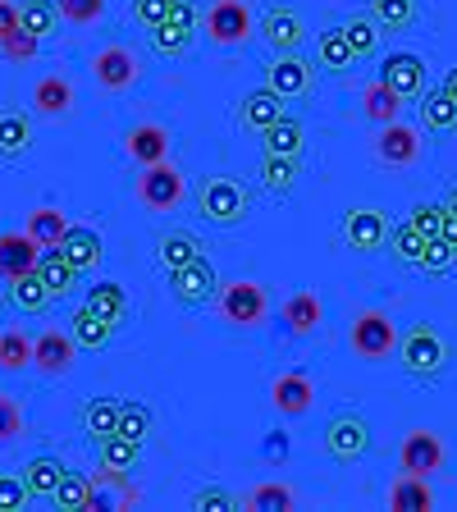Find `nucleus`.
Segmentation results:
<instances>
[{
  "label": "nucleus",
  "mask_w": 457,
  "mask_h": 512,
  "mask_svg": "<svg viewBox=\"0 0 457 512\" xmlns=\"http://www.w3.org/2000/svg\"><path fill=\"white\" fill-rule=\"evenodd\" d=\"M197 206H202V215L211 224L229 229V224H243L247 215H252V192H247L238 179H229V174H215V179L202 183V197H197Z\"/></svg>",
  "instance_id": "nucleus-1"
},
{
  "label": "nucleus",
  "mask_w": 457,
  "mask_h": 512,
  "mask_svg": "<svg viewBox=\"0 0 457 512\" xmlns=\"http://www.w3.org/2000/svg\"><path fill=\"white\" fill-rule=\"evenodd\" d=\"M398 357H403V371L412 380H439L444 375V339L435 334V325H416L403 343H398Z\"/></svg>",
  "instance_id": "nucleus-2"
},
{
  "label": "nucleus",
  "mask_w": 457,
  "mask_h": 512,
  "mask_svg": "<svg viewBox=\"0 0 457 512\" xmlns=\"http://www.w3.org/2000/svg\"><path fill=\"white\" fill-rule=\"evenodd\" d=\"M270 311V298L266 288L252 284V279H238V284H220V316L229 320V325H238V330H252V325H261Z\"/></svg>",
  "instance_id": "nucleus-3"
},
{
  "label": "nucleus",
  "mask_w": 457,
  "mask_h": 512,
  "mask_svg": "<svg viewBox=\"0 0 457 512\" xmlns=\"http://www.w3.org/2000/svg\"><path fill=\"white\" fill-rule=\"evenodd\" d=\"M183 197H188V179L174 170L170 160L142 165V179H138V202L142 206H151V211H174Z\"/></svg>",
  "instance_id": "nucleus-4"
},
{
  "label": "nucleus",
  "mask_w": 457,
  "mask_h": 512,
  "mask_svg": "<svg viewBox=\"0 0 457 512\" xmlns=\"http://www.w3.org/2000/svg\"><path fill=\"white\" fill-rule=\"evenodd\" d=\"M352 352L366 357V362H384V357H394L398 352L394 320L384 316V311H362V316L352 320Z\"/></svg>",
  "instance_id": "nucleus-5"
},
{
  "label": "nucleus",
  "mask_w": 457,
  "mask_h": 512,
  "mask_svg": "<svg viewBox=\"0 0 457 512\" xmlns=\"http://www.w3.org/2000/svg\"><path fill=\"white\" fill-rule=\"evenodd\" d=\"M252 32H256V23H252L247 0H211V10H206V37H211L215 46H243Z\"/></svg>",
  "instance_id": "nucleus-6"
},
{
  "label": "nucleus",
  "mask_w": 457,
  "mask_h": 512,
  "mask_svg": "<svg viewBox=\"0 0 457 512\" xmlns=\"http://www.w3.org/2000/svg\"><path fill=\"white\" fill-rule=\"evenodd\" d=\"M170 293L183 302V307H202V302L220 298V275H215V266L206 256H197L188 266L170 270Z\"/></svg>",
  "instance_id": "nucleus-7"
},
{
  "label": "nucleus",
  "mask_w": 457,
  "mask_h": 512,
  "mask_svg": "<svg viewBox=\"0 0 457 512\" xmlns=\"http://www.w3.org/2000/svg\"><path fill=\"white\" fill-rule=\"evenodd\" d=\"M366 448H371V426H366L362 416H334L330 426H325V453L334 462H362Z\"/></svg>",
  "instance_id": "nucleus-8"
},
{
  "label": "nucleus",
  "mask_w": 457,
  "mask_h": 512,
  "mask_svg": "<svg viewBox=\"0 0 457 512\" xmlns=\"http://www.w3.org/2000/svg\"><path fill=\"white\" fill-rule=\"evenodd\" d=\"M339 234H343V243H348L352 252H380L384 238H389V215L371 211V206H357V211L343 215Z\"/></svg>",
  "instance_id": "nucleus-9"
},
{
  "label": "nucleus",
  "mask_w": 457,
  "mask_h": 512,
  "mask_svg": "<svg viewBox=\"0 0 457 512\" xmlns=\"http://www.w3.org/2000/svg\"><path fill=\"white\" fill-rule=\"evenodd\" d=\"M398 467H403L407 476L430 480L444 467V439H439L435 430H412V435L403 439V448H398Z\"/></svg>",
  "instance_id": "nucleus-10"
},
{
  "label": "nucleus",
  "mask_w": 457,
  "mask_h": 512,
  "mask_svg": "<svg viewBox=\"0 0 457 512\" xmlns=\"http://www.w3.org/2000/svg\"><path fill=\"white\" fill-rule=\"evenodd\" d=\"M375 156H380V165H394V170H407V165H416L421 160V133L407 124H380V138H375Z\"/></svg>",
  "instance_id": "nucleus-11"
},
{
  "label": "nucleus",
  "mask_w": 457,
  "mask_h": 512,
  "mask_svg": "<svg viewBox=\"0 0 457 512\" xmlns=\"http://www.w3.org/2000/svg\"><path fill=\"white\" fill-rule=\"evenodd\" d=\"M92 78L106 92H128V87L138 83V55L128 51V46H106L92 60Z\"/></svg>",
  "instance_id": "nucleus-12"
},
{
  "label": "nucleus",
  "mask_w": 457,
  "mask_h": 512,
  "mask_svg": "<svg viewBox=\"0 0 457 512\" xmlns=\"http://www.w3.org/2000/svg\"><path fill=\"white\" fill-rule=\"evenodd\" d=\"M74 357H78V339L74 334H60V330H46L32 339V366L42 375H69L74 371Z\"/></svg>",
  "instance_id": "nucleus-13"
},
{
  "label": "nucleus",
  "mask_w": 457,
  "mask_h": 512,
  "mask_svg": "<svg viewBox=\"0 0 457 512\" xmlns=\"http://www.w3.org/2000/svg\"><path fill=\"white\" fill-rule=\"evenodd\" d=\"M380 78L394 87L403 101H407V96H421V92H426V60H421V55H412V51H394V55H384Z\"/></svg>",
  "instance_id": "nucleus-14"
},
{
  "label": "nucleus",
  "mask_w": 457,
  "mask_h": 512,
  "mask_svg": "<svg viewBox=\"0 0 457 512\" xmlns=\"http://www.w3.org/2000/svg\"><path fill=\"white\" fill-rule=\"evenodd\" d=\"M37 261H42V243L23 229V234H0V275L5 279H19L28 275V270H37Z\"/></svg>",
  "instance_id": "nucleus-15"
},
{
  "label": "nucleus",
  "mask_w": 457,
  "mask_h": 512,
  "mask_svg": "<svg viewBox=\"0 0 457 512\" xmlns=\"http://www.w3.org/2000/svg\"><path fill=\"white\" fill-rule=\"evenodd\" d=\"M124 151L138 160V165H160V160H170V128L133 124L124 133Z\"/></svg>",
  "instance_id": "nucleus-16"
},
{
  "label": "nucleus",
  "mask_w": 457,
  "mask_h": 512,
  "mask_svg": "<svg viewBox=\"0 0 457 512\" xmlns=\"http://www.w3.org/2000/svg\"><path fill=\"white\" fill-rule=\"evenodd\" d=\"M270 398H275V412L284 416H307L311 403H316V384L307 380L302 371H288L270 384Z\"/></svg>",
  "instance_id": "nucleus-17"
},
{
  "label": "nucleus",
  "mask_w": 457,
  "mask_h": 512,
  "mask_svg": "<svg viewBox=\"0 0 457 512\" xmlns=\"http://www.w3.org/2000/svg\"><path fill=\"white\" fill-rule=\"evenodd\" d=\"M261 37L270 42V51H293V46H302V37H307L302 14L288 10V5H275V10L261 19Z\"/></svg>",
  "instance_id": "nucleus-18"
},
{
  "label": "nucleus",
  "mask_w": 457,
  "mask_h": 512,
  "mask_svg": "<svg viewBox=\"0 0 457 512\" xmlns=\"http://www.w3.org/2000/svg\"><path fill=\"white\" fill-rule=\"evenodd\" d=\"M60 252L69 256V266H74L78 275H87V270L101 266V234H96L92 224H69Z\"/></svg>",
  "instance_id": "nucleus-19"
},
{
  "label": "nucleus",
  "mask_w": 457,
  "mask_h": 512,
  "mask_svg": "<svg viewBox=\"0 0 457 512\" xmlns=\"http://www.w3.org/2000/svg\"><path fill=\"white\" fill-rule=\"evenodd\" d=\"M238 119H243L247 128H256V133H266L275 119H284V96H279L275 87H256V92L243 96V106H238Z\"/></svg>",
  "instance_id": "nucleus-20"
},
{
  "label": "nucleus",
  "mask_w": 457,
  "mask_h": 512,
  "mask_svg": "<svg viewBox=\"0 0 457 512\" xmlns=\"http://www.w3.org/2000/svg\"><path fill=\"white\" fill-rule=\"evenodd\" d=\"M266 87H275L279 96H307L311 92V64L298 60V55H284V60H275L266 69Z\"/></svg>",
  "instance_id": "nucleus-21"
},
{
  "label": "nucleus",
  "mask_w": 457,
  "mask_h": 512,
  "mask_svg": "<svg viewBox=\"0 0 457 512\" xmlns=\"http://www.w3.org/2000/svg\"><path fill=\"white\" fill-rule=\"evenodd\" d=\"M37 275H42V284L51 288V298H69L78 284V270L69 266V256L60 252V247H42V261H37Z\"/></svg>",
  "instance_id": "nucleus-22"
},
{
  "label": "nucleus",
  "mask_w": 457,
  "mask_h": 512,
  "mask_svg": "<svg viewBox=\"0 0 457 512\" xmlns=\"http://www.w3.org/2000/svg\"><path fill=\"white\" fill-rule=\"evenodd\" d=\"M32 106H37V115H69L74 110V83L60 74H46L37 78V87H32Z\"/></svg>",
  "instance_id": "nucleus-23"
},
{
  "label": "nucleus",
  "mask_w": 457,
  "mask_h": 512,
  "mask_svg": "<svg viewBox=\"0 0 457 512\" xmlns=\"http://www.w3.org/2000/svg\"><path fill=\"white\" fill-rule=\"evenodd\" d=\"M320 320H325V307H320V298L311 293V288H302V293H293V298L284 302V325L298 339H307V334L320 330Z\"/></svg>",
  "instance_id": "nucleus-24"
},
{
  "label": "nucleus",
  "mask_w": 457,
  "mask_h": 512,
  "mask_svg": "<svg viewBox=\"0 0 457 512\" xmlns=\"http://www.w3.org/2000/svg\"><path fill=\"white\" fill-rule=\"evenodd\" d=\"M32 147V119L23 110H0V160H23Z\"/></svg>",
  "instance_id": "nucleus-25"
},
{
  "label": "nucleus",
  "mask_w": 457,
  "mask_h": 512,
  "mask_svg": "<svg viewBox=\"0 0 457 512\" xmlns=\"http://www.w3.org/2000/svg\"><path fill=\"white\" fill-rule=\"evenodd\" d=\"M202 256V243L188 234V229H165V234L156 238V261L165 270H179L188 266V261H197Z\"/></svg>",
  "instance_id": "nucleus-26"
},
{
  "label": "nucleus",
  "mask_w": 457,
  "mask_h": 512,
  "mask_svg": "<svg viewBox=\"0 0 457 512\" xmlns=\"http://www.w3.org/2000/svg\"><path fill=\"white\" fill-rule=\"evenodd\" d=\"M69 325H74V330H69V334H74V339H78V348H92V352H96V348H106V343L115 339V330H119L115 320L96 316V311L87 307V302L74 311V320H69Z\"/></svg>",
  "instance_id": "nucleus-27"
},
{
  "label": "nucleus",
  "mask_w": 457,
  "mask_h": 512,
  "mask_svg": "<svg viewBox=\"0 0 457 512\" xmlns=\"http://www.w3.org/2000/svg\"><path fill=\"white\" fill-rule=\"evenodd\" d=\"M389 508L394 512H430L435 508V494H430L426 476H407L394 480V490H389Z\"/></svg>",
  "instance_id": "nucleus-28"
},
{
  "label": "nucleus",
  "mask_w": 457,
  "mask_h": 512,
  "mask_svg": "<svg viewBox=\"0 0 457 512\" xmlns=\"http://www.w3.org/2000/svg\"><path fill=\"white\" fill-rule=\"evenodd\" d=\"M316 55H320V64H325V69H334V74H348L352 64L362 60V55L352 51V42H348V32H343V28H325V32H320Z\"/></svg>",
  "instance_id": "nucleus-29"
},
{
  "label": "nucleus",
  "mask_w": 457,
  "mask_h": 512,
  "mask_svg": "<svg viewBox=\"0 0 457 512\" xmlns=\"http://www.w3.org/2000/svg\"><path fill=\"white\" fill-rule=\"evenodd\" d=\"M398 110H403V96L384 83V78H375V83L362 92V115L371 119V124H394Z\"/></svg>",
  "instance_id": "nucleus-30"
},
{
  "label": "nucleus",
  "mask_w": 457,
  "mask_h": 512,
  "mask_svg": "<svg viewBox=\"0 0 457 512\" xmlns=\"http://www.w3.org/2000/svg\"><path fill=\"white\" fill-rule=\"evenodd\" d=\"M28 234L42 247H60L69 234V215L60 206H37V211H28Z\"/></svg>",
  "instance_id": "nucleus-31"
},
{
  "label": "nucleus",
  "mask_w": 457,
  "mask_h": 512,
  "mask_svg": "<svg viewBox=\"0 0 457 512\" xmlns=\"http://www.w3.org/2000/svg\"><path fill=\"white\" fill-rule=\"evenodd\" d=\"M87 307L96 311V316H106V320H124L128 316V288L115 284V279H101V284L87 288Z\"/></svg>",
  "instance_id": "nucleus-32"
},
{
  "label": "nucleus",
  "mask_w": 457,
  "mask_h": 512,
  "mask_svg": "<svg viewBox=\"0 0 457 512\" xmlns=\"http://www.w3.org/2000/svg\"><path fill=\"white\" fill-rule=\"evenodd\" d=\"M119 407H124V398H92V403L83 407V430L96 439V444L119 430Z\"/></svg>",
  "instance_id": "nucleus-33"
},
{
  "label": "nucleus",
  "mask_w": 457,
  "mask_h": 512,
  "mask_svg": "<svg viewBox=\"0 0 457 512\" xmlns=\"http://www.w3.org/2000/svg\"><path fill=\"white\" fill-rule=\"evenodd\" d=\"M46 302H51V288L42 284V275L37 270H28V275L10 279V307L28 311V316H37V311H46Z\"/></svg>",
  "instance_id": "nucleus-34"
},
{
  "label": "nucleus",
  "mask_w": 457,
  "mask_h": 512,
  "mask_svg": "<svg viewBox=\"0 0 457 512\" xmlns=\"http://www.w3.org/2000/svg\"><path fill=\"white\" fill-rule=\"evenodd\" d=\"M266 138V151L270 156H302V142H307V133H302V124L298 119H275V124L261 133Z\"/></svg>",
  "instance_id": "nucleus-35"
},
{
  "label": "nucleus",
  "mask_w": 457,
  "mask_h": 512,
  "mask_svg": "<svg viewBox=\"0 0 457 512\" xmlns=\"http://www.w3.org/2000/svg\"><path fill=\"white\" fill-rule=\"evenodd\" d=\"M55 508L64 512H87V503H92V476H83V471H64V480L55 485Z\"/></svg>",
  "instance_id": "nucleus-36"
},
{
  "label": "nucleus",
  "mask_w": 457,
  "mask_h": 512,
  "mask_svg": "<svg viewBox=\"0 0 457 512\" xmlns=\"http://www.w3.org/2000/svg\"><path fill=\"white\" fill-rule=\"evenodd\" d=\"M64 471H69V467H64L60 458H46V453H42V458H32L28 467H23V480H28V490H32V494H42V499H51L55 485L64 480Z\"/></svg>",
  "instance_id": "nucleus-37"
},
{
  "label": "nucleus",
  "mask_w": 457,
  "mask_h": 512,
  "mask_svg": "<svg viewBox=\"0 0 457 512\" xmlns=\"http://www.w3.org/2000/svg\"><path fill=\"white\" fill-rule=\"evenodd\" d=\"M261 183H266L270 192H293V183H298V156H270L266 151V160H261Z\"/></svg>",
  "instance_id": "nucleus-38"
},
{
  "label": "nucleus",
  "mask_w": 457,
  "mask_h": 512,
  "mask_svg": "<svg viewBox=\"0 0 457 512\" xmlns=\"http://www.w3.org/2000/svg\"><path fill=\"white\" fill-rule=\"evenodd\" d=\"M142 458V444L138 439H124V435H110L101 439V467H115V471H133Z\"/></svg>",
  "instance_id": "nucleus-39"
},
{
  "label": "nucleus",
  "mask_w": 457,
  "mask_h": 512,
  "mask_svg": "<svg viewBox=\"0 0 457 512\" xmlns=\"http://www.w3.org/2000/svg\"><path fill=\"white\" fill-rule=\"evenodd\" d=\"M55 14H60L55 0H19V23L28 32H37V37H51L55 32Z\"/></svg>",
  "instance_id": "nucleus-40"
},
{
  "label": "nucleus",
  "mask_w": 457,
  "mask_h": 512,
  "mask_svg": "<svg viewBox=\"0 0 457 512\" xmlns=\"http://www.w3.org/2000/svg\"><path fill=\"white\" fill-rule=\"evenodd\" d=\"M247 508L252 512H293V490L279 485V480H266V485H256L247 494Z\"/></svg>",
  "instance_id": "nucleus-41"
},
{
  "label": "nucleus",
  "mask_w": 457,
  "mask_h": 512,
  "mask_svg": "<svg viewBox=\"0 0 457 512\" xmlns=\"http://www.w3.org/2000/svg\"><path fill=\"white\" fill-rule=\"evenodd\" d=\"M371 19L384 32H398L416 19V0H371Z\"/></svg>",
  "instance_id": "nucleus-42"
},
{
  "label": "nucleus",
  "mask_w": 457,
  "mask_h": 512,
  "mask_svg": "<svg viewBox=\"0 0 457 512\" xmlns=\"http://www.w3.org/2000/svg\"><path fill=\"white\" fill-rule=\"evenodd\" d=\"M421 115H426V124L435 128V133H448V128H457V101L439 87V92H430L426 101H421Z\"/></svg>",
  "instance_id": "nucleus-43"
},
{
  "label": "nucleus",
  "mask_w": 457,
  "mask_h": 512,
  "mask_svg": "<svg viewBox=\"0 0 457 512\" xmlns=\"http://www.w3.org/2000/svg\"><path fill=\"white\" fill-rule=\"evenodd\" d=\"M389 243H394V256L403 261V266L421 270V252H426V243H430L421 229H412V224H403V229H389Z\"/></svg>",
  "instance_id": "nucleus-44"
},
{
  "label": "nucleus",
  "mask_w": 457,
  "mask_h": 512,
  "mask_svg": "<svg viewBox=\"0 0 457 512\" xmlns=\"http://www.w3.org/2000/svg\"><path fill=\"white\" fill-rule=\"evenodd\" d=\"M0 366H5V371H23V366H32V339L23 330L0 334Z\"/></svg>",
  "instance_id": "nucleus-45"
},
{
  "label": "nucleus",
  "mask_w": 457,
  "mask_h": 512,
  "mask_svg": "<svg viewBox=\"0 0 457 512\" xmlns=\"http://www.w3.org/2000/svg\"><path fill=\"white\" fill-rule=\"evenodd\" d=\"M37 51H42V37H37V32H28L23 23L10 32V37H5V42H0V55H5L10 64H28V60H37Z\"/></svg>",
  "instance_id": "nucleus-46"
},
{
  "label": "nucleus",
  "mask_w": 457,
  "mask_h": 512,
  "mask_svg": "<svg viewBox=\"0 0 457 512\" xmlns=\"http://www.w3.org/2000/svg\"><path fill=\"white\" fill-rule=\"evenodd\" d=\"M192 32L197 28H183V23H160V28H151V42H156V51L160 55H183L192 46Z\"/></svg>",
  "instance_id": "nucleus-47"
},
{
  "label": "nucleus",
  "mask_w": 457,
  "mask_h": 512,
  "mask_svg": "<svg viewBox=\"0 0 457 512\" xmlns=\"http://www.w3.org/2000/svg\"><path fill=\"white\" fill-rule=\"evenodd\" d=\"M115 435L138 439V444H142V439L151 435V412L142 403H133V398H128V403L119 407V430H115Z\"/></svg>",
  "instance_id": "nucleus-48"
},
{
  "label": "nucleus",
  "mask_w": 457,
  "mask_h": 512,
  "mask_svg": "<svg viewBox=\"0 0 457 512\" xmlns=\"http://www.w3.org/2000/svg\"><path fill=\"white\" fill-rule=\"evenodd\" d=\"M343 32H348V42L357 55H371L375 42H380V23L371 19V14H362V19H348L343 23Z\"/></svg>",
  "instance_id": "nucleus-49"
},
{
  "label": "nucleus",
  "mask_w": 457,
  "mask_h": 512,
  "mask_svg": "<svg viewBox=\"0 0 457 512\" xmlns=\"http://www.w3.org/2000/svg\"><path fill=\"white\" fill-rule=\"evenodd\" d=\"M28 499H32L28 480H23V476H10V471H0V512L28 508Z\"/></svg>",
  "instance_id": "nucleus-50"
},
{
  "label": "nucleus",
  "mask_w": 457,
  "mask_h": 512,
  "mask_svg": "<svg viewBox=\"0 0 457 512\" xmlns=\"http://www.w3.org/2000/svg\"><path fill=\"white\" fill-rule=\"evenodd\" d=\"M60 5V14L69 23H101V14H106V0H55Z\"/></svg>",
  "instance_id": "nucleus-51"
},
{
  "label": "nucleus",
  "mask_w": 457,
  "mask_h": 512,
  "mask_svg": "<svg viewBox=\"0 0 457 512\" xmlns=\"http://www.w3.org/2000/svg\"><path fill=\"white\" fill-rule=\"evenodd\" d=\"M453 261H457V252L444 243V238H430L426 252H421V270H426V275H444Z\"/></svg>",
  "instance_id": "nucleus-52"
},
{
  "label": "nucleus",
  "mask_w": 457,
  "mask_h": 512,
  "mask_svg": "<svg viewBox=\"0 0 457 512\" xmlns=\"http://www.w3.org/2000/svg\"><path fill=\"white\" fill-rule=\"evenodd\" d=\"M439 220H444V206H435V202L412 206V215H407V224H412V229H421L426 238H439Z\"/></svg>",
  "instance_id": "nucleus-53"
},
{
  "label": "nucleus",
  "mask_w": 457,
  "mask_h": 512,
  "mask_svg": "<svg viewBox=\"0 0 457 512\" xmlns=\"http://www.w3.org/2000/svg\"><path fill=\"white\" fill-rule=\"evenodd\" d=\"M133 19L142 28H160V23L170 19V0H133Z\"/></svg>",
  "instance_id": "nucleus-54"
},
{
  "label": "nucleus",
  "mask_w": 457,
  "mask_h": 512,
  "mask_svg": "<svg viewBox=\"0 0 457 512\" xmlns=\"http://www.w3.org/2000/svg\"><path fill=\"white\" fill-rule=\"evenodd\" d=\"M14 435H23V412L10 394H0V444L14 439Z\"/></svg>",
  "instance_id": "nucleus-55"
},
{
  "label": "nucleus",
  "mask_w": 457,
  "mask_h": 512,
  "mask_svg": "<svg viewBox=\"0 0 457 512\" xmlns=\"http://www.w3.org/2000/svg\"><path fill=\"white\" fill-rule=\"evenodd\" d=\"M192 508H202V512H229V508H238V503L229 499L224 490H202L197 499H192Z\"/></svg>",
  "instance_id": "nucleus-56"
},
{
  "label": "nucleus",
  "mask_w": 457,
  "mask_h": 512,
  "mask_svg": "<svg viewBox=\"0 0 457 512\" xmlns=\"http://www.w3.org/2000/svg\"><path fill=\"white\" fill-rule=\"evenodd\" d=\"M197 0H170V23H183V28H197Z\"/></svg>",
  "instance_id": "nucleus-57"
},
{
  "label": "nucleus",
  "mask_w": 457,
  "mask_h": 512,
  "mask_svg": "<svg viewBox=\"0 0 457 512\" xmlns=\"http://www.w3.org/2000/svg\"><path fill=\"white\" fill-rule=\"evenodd\" d=\"M14 28H19V5H14V0H0V42H5Z\"/></svg>",
  "instance_id": "nucleus-58"
},
{
  "label": "nucleus",
  "mask_w": 457,
  "mask_h": 512,
  "mask_svg": "<svg viewBox=\"0 0 457 512\" xmlns=\"http://www.w3.org/2000/svg\"><path fill=\"white\" fill-rule=\"evenodd\" d=\"M266 458H270V462H284V458H288V435H284V430H270Z\"/></svg>",
  "instance_id": "nucleus-59"
},
{
  "label": "nucleus",
  "mask_w": 457,
  "mask_h": 512,
  "mask_svg": "<svg viewBox=\"0 0 457 512\" xmlns=\"http://www.w3.org/2000/svg\"><path fill=\"white\" fill-rule=\"evenodd\" d=\"M439 238L457 252V211H448V206H444V220H439Z\"/></svg>",
  "instance_id": "nucleus-60"
},
{
  "label": "nucleus",
  "mask_w": 457,
  "mask_h": 512,
  "mask_svg": "<svg viewBox=\"0 0 457 512\" xmlns=\"http://www.w3.org/2000/svg\"><path fill=\"white\" fill-rule=\"evenodd\" d=\"M444 92L457 101V64H453V69H448V74H444Z\"/></svg>",
  "instance_id": "nucleus-61"
},
{
  "label": "nucleus",
  "mask_w": 457,
  "mask_h": 512,
  "mask_svg": "<svg viewBox=\"0 0 457 512\" xmlns=\"http://www.w3.org/2000/svg\"><path fill=\"white\" fill-rule=\"evenodd\" d=\"M444 206H448V211H457V188L448 192V202H444Z\"/></svg>",
  "instance_id": "nucleus-62"
}]
</instances>
